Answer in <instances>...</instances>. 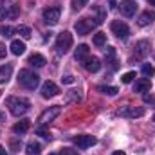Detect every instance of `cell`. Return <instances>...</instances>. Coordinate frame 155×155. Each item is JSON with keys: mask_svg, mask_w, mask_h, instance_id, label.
<instances>
[{"mask_svg": "<svg viewBox=\"0 0 155 155\" xmlns=\"http://www.w3.org/2000/svg\"><path fill=\"white\" fill-rule=\"evenodd\" d=\"M0 119H4V114H2V112H0Z\"/></svg>", "mask_w": 155, "mask_h": 155, "instance_id": "obj_42", "label": "cell"}, {"mask_svg": "<svg viewBox=\"0 0 155 155\" xmlns=\"http://www.w3.org/2000/svg\"><path fill=\"white\" fill-rule=\"evenodd\" d=\"M143 74H144V76H153V74H155V69L152 67V65L144 63V65H143Z\"/></svg>", "mask_w": 155, "mask_h": 155, "instance_id": "obj_28", "label": "cell"}, {"mask_svg": "<svg viewBox=\"0 0 155 155\" xmlns=\"http://www.w3.org/2000/svg\"><path fill=\"white\" fill-rule=\"evenodd\" d=\"M110 29H112V33L116 35L117 38H121V40H126L128 35H130L128 25H126L124 22H121V20H114V22L110 24Z\"/></svg>", "mask_w": 155, "mask_h": 155, "instance_id": "obj_6", "label": "cell"}, {"mask_svg": "<svg viewBox=\"0 0 155 155\" xmlns=\"http://www.w3.org/2000/svg\"><path fill=\"white\" fill-rule=\"evenodd\" d=\"M20 146H22V143H20V141H16V139H11V141H9V148H11L13 152H18V150H20Z\"/></svg>", "mask_w": 155, "mask_h": 155, "instance_id": "obj_29", "label": "cell"}, {"mask_svg": "<svg viewBox=\"0 0 155 155\" xmlns=\"http://www.w3.org/2000/svg\"><path fill=\"white\" fill-rule=\"evenodd\" d=\"M97 25V22H92V20H88V18H81V20H78L76 22V33L78 35H81V36H85V35H88L94 27Z\"/></svg>", "mask_w": 155, "mask_h": 155, "instance_id": "obj_7", "label": "cell"}, {"mask_svg": "<svg viewBox=\"0 0 155 155\" xmlns=\"http://www.w3.org/2000/svg\"><path fill=\"white\" fill-rule=\"evenodd\" d=\"M114 52H116L114 47H108V49H107V58H114Z\"/></svg>", "mask_w": 155, "mask_h": 155, "instance_id": "obj_34", "label": "cell"}, {"mask_svg": "<svg viewBox=\"0 0 155 155\" xmlns=\"http://www.w3.org/2000/svg\"><path fill=\"white\" fill-rule=\"evenodd\" d=\"M9 49H11V52H13L15 56H20V54H24V52H25V43H24V41H20V40H13Z\"/></svg>", "mask_w": 155, "mask_h": 155, "instance_id": "obj_16", "label": "cell"}, {"mask_svg": "<svg viewBox=\"0 0 155 155\" xmlns=\"http://www.w3.org/2000/svg\"><path fill=\"white\" fill-rule=\"evenodd\" d=\"M61 81L67 83V85H71V83H74V76H65V78H61Z\"/></svg>", "mask_w": 155, "mask_h": 155, "instance_id": "obj_33", "label": "cell"}, {"mask_svg": "<svg viewBox=\"0 0 155 155\" xmlns=\"http://www.w3.org/2000/svg\"><path fill=\"white\" fill-rule=\"evenodd\" d=\"M0 155H7V152H5V148H4V146H0Z\"/></svg>", "mask_w": 155, "mask_h": 155, "instance_id": "obj_38", "label": "cell"}, {"mask_svg": "<svg viewBox=\"0 0 155 155\" xmlns=\"http://www.w3.org/2000/svg\"><path fill=\"white\" fill-rule=\"evenodd\" d=\"M4 56H5V45L0 43V58H4Z\"/></svg>", "mask_w": 155, "mask_h": 155, "instance_id": "obj_35", "label": "cell"}, {"mask_svg": "<svg viewBox=\"0 0 155 155\" xmlns=\"http://www.w3.org/2000/svg\"><path fill=\"white\" fill-rule=\"evenodd\" d=\"M13 27L11 25H0V35H4V36H11L13 35Z\"/></svg>", "mask_w": 155, "mask_h": 155, "instance_id": "obj_26", "label": "cell"}, {"mask_svg": "<svg viewBox=\"0 0 155 155\" xmlns=\"http://www.w3.org/2000/svg\"><path fill=\"white\" fill-rule=\"evenodd\" d=\"M18 83H20L22 87H25V88L33 90V88H36V87H38L40 76H38V74H35L33 71H29V69H22V71H20V74H18Z\"/></svg>", "mask_w": 155, "mask_h": 155, "instance_id": "obj_2", "label": "cell"}, {"mask_svg": "<svg viewBox=\"0 0 155 155\" xmlns=\"http://www.w3.org/2000/svg\"><path fill=\"white\" fill-rule=\"evenodd\" d=\"M134 78H135V72H126V74L121 76V81H123V83H132Z\"/></svg>", "mask_w": 155, "mask_h": 155, "instance_id": "obj_30", "label": "cell"}, {"mask_svg": "<svg viewBox=\"0 0 155 155\" xmlns=\"http://www.w3.org/2000/svg\"><path fill=\"white\" fill-rule=\"evenodd\" d=\"M25 152L29 155H38L40 152H41V146H40V143H35V141H33V143H29V144L25 146Z\"/></svg>", "mask_w": 155, "mask_h": 155, "instance_id": "obj_21", "label": "cell"}, {"mask_svg": "<svg viewBox=\"0 0 155 155\" xmlns=\"http://www.w3.org/2000/svg\"><path fill=\"white\" fill-rule=\"evenodd\" d=\"M155 20V13L153 11H144L141 16H139V25H150Z\"/></svg>", "mask_w": 155, "mask_h": 155, "instance_id": "obj_19", "label": "cell"}, {"mask_svg": "<svg viewBox=\"0 0 155 155\" xmlns=\"http://www.w3.org/2000/svg\"><path fill=\"white\" fill-rule=\"evenodd\" d=\"M88 45H85V43H81V45H78L76 52H74V58H76L78 61H85L87 58H88Z\"/></svg>", "mask_w": 155, "mask_h": 155, "instance_id": "obj_14", "label": "cell"}, {"mask_svg": "<svg viewBox=\"0 0 155 155\" xmlns=\"http://www.w3.org/2000/svg\"><path fill=\"white\" fill-rule=\"evenodd\" d=\"M5 105L9 107V112L13 116H24L27 110H29V101L25 97H18V96H11L5 99Z\"/></svg>", "mask_w": 155, "mask_h": 155, "instance_id": "obj_1", "label": "cell"}, {"mask_svg": "<svg viewBox=\"0 0 155 155\" xmlns=\"http://www.w3.org/2000/svg\"><path fill=\"white\" fill-rule=\"evenodd\" d=\"M153 121H155V114H153Z\"/></svg>", "mask_w": 155, "mask_h": 155, "instance_id": "obj_43", "label": "cell"}, {"mask_svg": "<svg viewBox=\"0 0 155 155\" xmlns=\"http://www.w3.org/2000/svg\"><path fill=\"white\" fill-rule=\"evenodd\" d=\"M150 2V5H155V0H148Z\"/></svg>", "mask_w": 155, "mask_h": 155, "instance_id": "obj_41", "label": "cell"}, {"mask_svg": "<svg viewBox=\"0 0 155 155\" xmlns=\"http://www.w3.org/2000/svg\"><path fill=\"white\" fill-rule=\"evenodd\" d=\"M150 88H152V81L148 78H141L134 85V92H148Z\"/></svg>", "mask_w": 155, "mask_h": 155, "instance_id": "obj_13", "label": "cell"}, {"mask_svg": "<svg viewBox=\"0 0 155 155\" xmlns=\"http://www.w3.org/2000/svg\"><path fill=\"white\" fill-rule=\"evenodd\" d=\"M27 63H29V65H33V67H43V65H45L47 61H45V58H43L41 54L35 52V54H31V56H29Z\"/></svg>", "mask_w": 155, "mask_h": 155, "instance_id": "obj_18", "label": "cell"}, {"mask_svg": "<svg viewBox=\"0 0 155 155\" xmlns=\"http://www.w3.org/2000/svg\"><path fill=\"white\" fill-rule=\"evenodd\" d=\"M60 112H61V108H60V107H49L47 110H43V112L40 114V117H38L40 124H47V123L54 121L56 117L60 116Z\"/></svg>", "mask_w": 155, "mask_h": 155, "instance_id": "obj_8", "label": "cell"}, {"mask_svg": "<svg viewBox=\"0 0 155 155\" xmlns=\"http://www.w3.org/2000/svg\"><path fill=\"white\" fill-rule=\"evenodd\" d=\"M11 74H13V65H11V63L2 65V67H0V85H2V83H7L9 78H11Z\"/></svg>", "mask_w": 155, "mask_h": 155, "instance_id": "obj_15", "label": "cell"}, {"mask_svg": "<svg viewBox=\"0 0 155 155\" xmlns=\"http://www.w3.org/2000/svg\"><path fill=\"white\" fill-rule=\"evenodd\" d=\"M18 15H20V5H11L9 11H7V16L11 20H15V18H18Z\"/></svg>", "mask_w": 155, "mask_h": 155, "instance_id": "obj_25", "label": "cell"}, {"mask_svg": "<svg viewBox=\"0 0 155 155\" xmlns=\"http://www.w3.org/2000/svg\"><path fill=\"white\" fill-rule=\"evenodd\" d=\"M144 108L143 107H132V105H126V107H121L117 110V114L121 117H130V119H135V117H143L144 116Z\"/></svg>", "mask_w": 155, "mask_h": 155, "instance_id": "obj_5", "label": "cell"}, {"mask_svg": "<svg viewBox=\"0 0 155 155\" xmlns=\"http://www.w3.org/2000/svg\"><path fill=\"white\" fill-rule=\"evenodd\" d=\"M29 126H31V123H29V121L25 119V121H20V123H16V124L13 126V132H15V134H20V135H22V134H25V132L29 130Z\"/></svg>", "mask_w": 155, "mask_h": 155, "instance_id": "obj_20", "label": "cell"}, {"mask_svg": "<svg viewBox=\"0 0 155 155\" xmlns=\"http://www.w3.org/2000/svg\"><path fill=\"white\" fill-rule=\"evenodd\" d=\"M72 141H74V144H78L79 148H90V146H94L97 143V139L92 137V135H76Z\"/></svg>", "mask_w": 155, "mask_h": 155, "instance_id": "obj_11", "label": "cell"}, {"mask_svg": "<svg viewBox=\"0 0 155 155\" xmlns=\"http://www.w3.org/2000/svg\"><path fill=\"white\" fill-rule=\"evenodd\" d=\"M16 33H18L22 38H25V40H29V38H31V35H33V33H31V29H29L27 25H18V27H16Z\"/></svg>", "mask_w": 155, "mask_h": 155, "instance_id": "obj_22", "label": "cell"}, {"mask_svg": "<svg viewBox=\"0 0 155 155\" xmlns=\"http://www.w3.org/2000/svg\"><path fill=\"white\" fill-rule=\"evenodd\" d=\"M58 92H60V88H58V85H56L54 81H45V83L41 85V96H43L45 99L58 96Z\"/></svg>", "mask_w": 155, "mask_h": 155, "instance_id": "obj_9", "label": "cell"}, {"mask_svg": "<svg viewBox=\"0 0 155 155\" xmlns=\"http://www.w3.org/2000/svg\"><path fill=\"white\" fill-rule=\"evenodd\" d=\"M58 155H79V153H78L76 150H72V148H63Z\"/></svg>", "mask_w": 155, "mask_h": 155, "instance_id": "obj_32", "label": "cell"}, {"mask_svg": "<svg viewBox=\"0 0 155 155\" xmlns=\"http://www.w3.org/2000/svg\"><path fill=\"white\" fill-rule=\"evenodd\" d=\"M108 4H110V9H116V0H108Z\"/></svg>", "mask_w": 155, "mask_h": 155, "instance_id": "obj_37", "label": "cell"}, {"mask_svg": "<svg viewBox=\"0 0 155 155\" xmlns=\"http://www.w3.org/2000/svg\"><path fill=\"white\" fill-rule=\"evenodd\" d=\"M119 7H121V13L124 16H134L137 11V2L135 0H121Z\"/></svg>", "mask_w": 155, "mask_h": 155, "instance_id": "obj_10", "label": "cell"}, {"mask_svg": "<svg viewBox=\"0 0 155 155\" xmlns=\"http://www.w3.org/2000/svg\"><path fill=\"white\" fill-rule=\"evenodd\" d=\"M60 15H61V7L60 5L47 7V9H43V22L47 25H56L58 20H60Z\"/></svg>", "mask_w": 155, "mask_h": 155, "instance_id": "obj_3", "label": "cell"}, {"mask_svg": "<svg viewBox=\"0 0 155 155\" xmlns=\"http://www.w3.org/2000/svg\"><path fill=\"white\" fill-rule=\"evenodd\" d=\"M105 43H107V35H105V33H97V35H94V45L101 47V45H105Z\"/></svg>", "mask_w": 155, "mask_h": 155, "instance_id": "obj_24", "label": "cell"}, {"mask_svg": "<svg viewBox=\"0 0 155 155\" xmlns=\"http://www.w3.org/2000/svg\"><path fill=\"white\" fill-rule=\"evenodd\" d=\"M97 90H99V92H103V94H107V96H116L117 92H119L116 87H105V85L97 87Z\"/></svg>", "mask_w": 155, "mask_h": 155, "instance_id": "obj_23", "label": "cell"}, {"mask_svg": "<svg viewBox=\"0 0 155 155\" xmlns=\"http://www.w3.org/2000/svg\"><path fill=\"white\" fill-rule=\"evenodd\" d=\"M87 2L88 0H71V5H72V9H81L83 5H87Z\"/></svg>", "mask_w": 155, "mask_h": 155, "instance_id": "obj_27", "label": "cell"}, {"mask_svg": "<svg viewBox=\"0 0 155 155\" xmlns=\"http://www.w3.org/2000/svg\"><path fill=\"white\" fill-rule=\"evenodd\" d=\"M71 47H72V35H71L69 31L60 33V35H58V38H56V49H58L60 52H63V54H65Z\"/></svg>", "mask_w": 155, "mask_h": 155, "instance_id": "obj_4", "label": "cell"}, {"mask_svg": "<svg viewBox=\"0 0 155 155\" xmlns=\"http://www.w3.org/2000/svg\"><path fill=\"white\" fill-rule=\"evenodd\" d=\"M49 155H54V153H49Z\"/></svg>", "mask_w": 155, "mask_h": 155, "instance_id": "obj_44", "label": "cell"}, {"mask_svg": "<svg viewBox=\"0 0 155 155\" xmlns=\"http://www.w3.org/2000/svg\"><path fill=\"white\" fill-rule=\"evenodd\" d=\"M83 67H85L88 72H97V71L101 69V61H99V58H96V56H88V58L83 61Z\"/></svg>", "mask_w": 155, "mask_h": 155, "instance_id": "obj_12", "label": "cell"}, {"mask_svg": "<svg viewBox=\"0 0 155 155\" xmlns=\"http://www.w3.org/2000/svg\"><path fill=\"white\" fill-rule=\"evenodd\" d=\"M36 132H38V134L41 135V137H45V139H52V135H51V132H49V130H45L43 126H40L38 130H36Z\"/></svg>", "mask_w": 155, "mask_h": 155, "instance_id": "obj_31", "label": "cell"}, {"mask_svg": "<svg viewBox=\"0 0 155 155\" xmlns=\"http://www.w3.org/2000/svg\"><path fill=\"white\" fill-rule=\"evenodd\" d=\"M5 15H7V13H5V9H4V7H2V5H0V20H2V18H4V16H5Z\"/></svg>", "mask_w": 155, "mask_h": 155, "instance_id": "obj_36", "label": "cell"}, {"mask_svg": "<svg viewBox=\"0 0 155 155\" xmlns=\"http://www.w3.org/2000/svg\"><path fill=\"white\" fill-rule=\"evenodd\" d=\"M148 49H150V43H148L146 40L139 41V43L135 45V56H137V58H143V56H146V54H148Z\"/></svg>", "mask_w": 155, "mask_h": 155, "instance_id": "obj_17", "label": "cell"}, {"mask_svg": "<svg viewBox=\"0 0 155 155\" xmlns=\"http://www.w3.org/2000/svg\"><path fill=\"white\" fill-rule=\"evenodd\" d=\"M112 155H126V153H124V152H114Z\"/></svg>", "mask_w": 155, "mask_h": 155, "instance_id": "obj_40", "label": "cell"}, {"mask_svg": "<svg viewBox=\"0 0 155 155\" xmlns=\"http://www.w3.org/2000/svg\"><path fill=\"white\" fill-rule=\"evenodd\" d=\"M144 101L148 103V101H152V96H148V94H144Z\"/></svg>", "mask_w": 155, "mask_h": 155, "instance_id": "obj_39", "label": "cell"}]
</instances>
